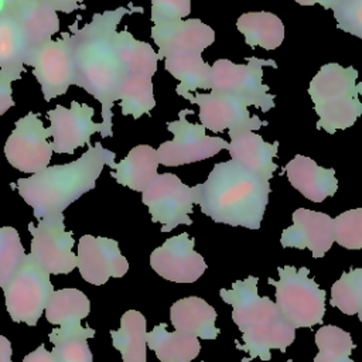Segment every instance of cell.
<instances>
[{
  "mask_svg": "<svg viewBox=\"0 0 362 362\" xmlns=\"http://www.w3.org/2000/svg\"><path fill=\"white\" fill-rule=\"evenodd\" d=\"M246 65L233 64L229 59L214 62L211 74V92L228 96L243 106H256L262 112L274 107V95L263 83V66L277 68L273 59L247 57Z\"/></svg>",
  "mask_w": 362,
  "mask_h": 362,
  "instance_id": "obj_7",
  "label": "cell"
},
{
  "mask_svg": "<svg viewBox=\"0 0 362 362\" xmlns=\"http://www.w3.org/2000/svg\"><path fill=\"white\" fill-rule=\"evenodd\" d=\"M112 344L120 352L123 362H146V317L137 310L126 311L120 318V328L110 331Z\"/></svg>",
  "mask_w": 362,
  "mask_h": 362,
  "instance_id": "obj_28",
  "label": "cell"
},
{
  "mask_svg": "<svg viewBox=\"0 0 362 362\" xmlns=\"http://www.w3.org/2000/svg\"><path fill=\"white\" fill-rule=\"evenodd\" d=\"M23 362H57V361L51 351H47L44 345H40L37 349L25 355Z\"/></svg>",
  "mask_w": 362,
  "mask_h": 362,
  "instance_id": "obj_42",
  "label": "cell"
},
{
  "mask_svg": "<svg viewBox=\"0 0 362 362\" xmlns=\"http://www.w3.org/2000/svg\"><path fill=\"white\" fill-rule=\"evenodd\" d=\"M27 255L13 226H0V287L4 288L24 263Z\"/></svg>",
  "mask_w": 362,
  "mask_h": 362,
  "instance_id": "obj_35",
  "label": "cell"
},
{
  "mask_svg": "<svg viewBox=\"0 0 362 362\" xmlns=\"http://www.w3.org/2000/svg\"><path fill=\"white\" fill-rule=\"evenodd\" d=\"M335 240L334 219L322 212L298 208L293 212V225L281 233L283 247L310 249L314 259L322 257Z\"/></svg>",
  "mask_w": 362,
  "mask_h": 362,
  "instance_id": "obj_19",
  "label": "cell"
},
{
  "mask_svg": "<svg viewBox=\"0 0 362 362\" xmlns=\"http://www.w3.org/2000/svg\"><path fill=\"white\" fill-rule=\"evenodd\" d=\"M33 66V74L41 86L45 102L62 96L72 85H76L75 62L69 44V34L59 40H49L31 49L25 58V66Z\"/></svg>",
  "mask_w": 362,
  "mask_h": 362,
  "instance_id": "obj_9",
  "label": "cell"
},
{
  "mask_svg": "<svg viewBox=\"0 0 362 362\" xmlns=\"http://www.w3.org/2000/svg\"><path fill=\"white\" fill-rule=\"evenodd\" d=\"M194 204L218 223L259 229L269 202V180L233 160L216 163L205 182L192 187Z\"/></svg>",
  "mask_w": 362,
  "mask_h": 362,
  "instance_id": "obj_2",
  "label": "cell"
},
{
  "mask_svg": "<svg viewBox=\"0 0 362 362\" xmlns=\"http://www.w3.org/2000/svg\"><path fill=\"white\" fill-rule=\"evenodd\" d=\"M11 1H14V0H0V11H3Z\"/></svg>",
  "mask_w": 362,
  "mask_h": 362,
  "instance_id": "obj_45",
  "label": "cell"
},
{
  "mask_svg": "<svg viewBox=\"0 0 362 362\" xmlns=\"http://www.w3.org/2000/svg\"><path fill=\"white\" fill-rule=\"evenodd\" d=\"M89 311V298L81 290L61 288L54 291L45 307V318L58 328L49 332V341L54 344L71 338H93L96 331L81 325V320L86 318Z\"/></svg>",
  "mask_w": 362,
  "mask_h": 362,
  "instance_id": "obj_18",
  "label": "cell"
},
{
  "mask_svg": "<svg viewBox=\"0 0 362 362\" xmlns=\"http://www.w3.org/2000/svg\"><path fill=\"white\" fill-rule=\"evenodd\" d=\"M191 103L199 107V120L205 129L214 133L228 130V133H236L240 130H259L262 126H267V122L260 120L256 115L250 116L246 106L242 103L219 95V93H197L185 92L181 95Z\"/></svg>",
  "mask_w": 362,
  "mask_h": 362,
  "instance_id": "obj_17",
  "label": "cell"
},
{
  "mask_svg": "<svg viewBox=\"0 0 362 362\" xmlns=\"http://www.w3.org/2000/svg\"><path fill=\"white\" fill-rule=\"evenodd\" d=\"M288 362H293V361H288Z\"/></svg>",
  "mask_w": 362,
  "mask_h": 362,
  "instance_id": "obj_46",
  "label": "cell"
},
{
  "mask_svg": "<svg viewBox=\"0 0 362 362\" xmlns=\"http://www.w3.org/2000/svg\"><path fill=\"white\" fill-rule=\"evenodd\" d=\"M151 38L158 47V59H164L177 54H202L215 41V31L199 18H187L153 25Z\"/></svg>",
  "mask_w": 362,
  "mask_h": 362,
  "instance_id": "obj_20",
  "label": "cell"
},
{
  "mask_svg": "<svg viewBox=\"0 0 362 362\" xmlns=\"http://www.w3.org/2000/svg\"><path fill=\"white\" fill-rule=\"evenodd\" d=\"M335 242L345 249H362V208L339 214L334 219Z\"/></svg>",
  "mask_w": 362,
  "mask_h": 362,
  "instance_id": "obj_36",
  "label": "cell"
},
{
  "mask_svg": "<svg viewBox=\"0 0 362 362\" xmlns=\"http://www.w3.org/2000/svg\"><path fill=\"white\" fill-rule=\"evenodd\" d=\"M3 11H7L18 25L27 45V54L52 40V35L59 31L57 11L42 0H14Z\"/></svg>",
  "mask_w": 362,
  "mask_h": 362,
  "instance_id": "obj_21",
  "label": "cell"
},
{
  "mask_svg": "<svg viewBox=\"0 0 362 362\" xmlns=\"http://www.w3.org/2000/svg\"><path fill=\"white\" fill-rule=\"evenodd\" d=\"M279 281L269 279L276 287V305L281 318L294 329L321 324L325 314V291L314 279L308 277V269L294 266L277 267Z\"/></svg>",
  "mask_w": 362,
  "mask_h": 362,
  "instance_id": "obj_6",
  "label": "cell"
},
{
  "mask_svg": "<svg viewBox=\"0 0 362 362\" xmlns=\"http://www.w3.org/2000/svg\"><path fill=\"white\" fill-rule=\"evenodd\" d=\"M167 72L180 81L175 92L181 96L198 88L211 89L212 68L202 59L199 52L178 54L164 58Z\"/></svg>",
  "mask_w": 362,
  "mask_h": 362,
  "instance_id": "obj_31",
  "label": "cell"
},
{
  "mask_svg": "<svg viewBox=\"0 0 362 362\" xmlns=\"http://www.w3.org/2000/svg\"><path fill=\"white\" fill-rule=\"evenodd\" d=\"M11 354H13V349H11L10 341L0 334V362H13Z\"/></svg>",
  "mask_w": 362,
  "mask_h": 362,
  "instance_id": "obj_43",
  "label": "cell"
},
{
  "mask_svg": "<svg viewBox=\"0 0 362 362\" xmlns=\"http://www.w3.org/2000/svg\"><path fill=\"white\" fill-rule=\"evenodd\" d=\"M51 352L57 362H93L92 352L85 338L57 341Z\"/></svg>",
  "mask_w": 362,
  "mask_h": 362,
  "instance_id": "obj_39",
  "label": "cell"
},
{
  "mask_svg": "<svg viewBox=\"0 0 362 362\" xmlns=\"http://www.w3.org/2000/svg\"><path fill=\"white\" fill-rule=\"evenodd\" d=\"M358 71L331 62L322 65L308 86V95L318 115L317 129L329 134L351 127L362 115V82H356Z\"/></svg>",
  "mask_w": 362,
  "mask_h": 362,
  "instance_id": "obj_5",
  "label": "cell"
},
{
  "mask_svg": "<svg viewBox=\"0 0 362 362\" xmlns=\"http://www.w3.org/2000/svg\"><path fill=\"white\" fill-rule=\"evenodd\" d=\"M298 4H301V6H313V4H321L324 8H327V6H328V3L331 1V0H296Z\"/></svg>",
  "mask_w": 362,
  "mask_h": 362,
  "instance_id": "obj_44",
  "label": "cell"
},
{
  "mask_svg": "<svg viewBox=\"0 0 362 362\" xmlns=\"http://www.w3.org/2000/svg\"><path fill=\"white\" fill-rule=\"evenodd\" d=\"M192 113V109H184L178 113L177 120L167 123V129L174 134V139L158 146L157 157L160 164L178 167L214 157L221 150L229 148V143L222 137H209L205 134L202 124L189 123L187 115Z\"/></svg>",
  "mask_w": 362,
  "mask_h": 362,
  "instance_id": "obj_10",
  "label": "cell"
},
{
  "mask_svg": "<svg viewBox=\"0 0 362 362\" xmlns=\"http://www.w3.org/2000/svg\"><path fill=\"white\" fill-rule=\"evenodd\" d=\"M143 13V7L122 6L115 10L95 13L83 27L72 25L69 44L72 48L76 86L85 89L102 105V137L113 134V105L119 100L123 68L116 51L117 25L126 14Z\"/></svg>",
  "mask_w": 362,
  "mask_h": 362,
  "instance_id": "obj_1",
  "label": "cell"
},
{
  "mask_svg": "<svg viewBox=\"0 0 362 362\" xmlns=\"http://www.w3.org/2000/svg\"><path fill=\"white\" fill-rule=\"evenodd\" d=\"M141 194V201L148 208L151 221L163 225L161 232L192 223L189 214L194 211V189L175 174H157Z\"/></svg>",
  "mask_w": 362,
  "mask_h": 362,
  "instance_id": "obj_11",
  "label": "cell"
},
{
  "mask_svg": "<svg viewBox=\"0 0 362 362\" xmlns=\"http://www.w3.org/2000/svg\"><path fill=\"white\" fill-rule=\"evenodd\" d=\"M194 238L187 232L173 236L151 252L150 266L165 280L194 283L206 269L204 257L194 250Z\"/></svg>",
  "mask_w": 362,
  "mask_h": 362,
  "instance_id": "obj_16",
  "label": "cell"
},
{
  "mask_svg": "<svg viewBox=\"0 0 362 362\" xmlns=\"http://www.w3.org/2000/svg\"><path fill=\"white\" fill-rule=\"evenodd\" d=\"M331 305L346 315L358 314L362 322V267L351 269L332 284Z\"/></svg>",
  "mask_w": 362,
  "mask_h": 362,
  "instance_id": "obj_34",
  "label": "cell"
},
{
  "mask_svg": "<svg viewBox=\"0 0 362 362\" xmlns=\"http://www.w3.org/2000/svg\"><path fill=\"white\" fill-rule=\"evenodd\" d=\"M48 137V127H44L38 113L28 112L20 117L4 144V156L8 164L27 174L45 170L54 153Z\"/></svg>",
  "mask_w": 362,
  "mask_h": 362,
  "instance_id": "obj_12",
  "label": "cell"
},
{
  "mask_svg": "<svg viewBox=\"0 0 362 362\" xmlns=\"http://www.w3.org/2000/svg\"><path fill=\"white\" fill-rule=\"evenodd\" d=\"M238 30L245 35V42L255 48L274 49L284 40L281 20L270 11H250L242 14L236 21Z\"/></svg>",
  "mask_w": 362,
  "mask_h": 362,
  "instance_id": "obj_29",
  "label": "cell"
},
{
  "mask_svg": "<svg viewBox=\"0 0 362 362\" xmlns=\"http://www.w3.org/2000/svg\"><path fill=\"white\" fill-rule=\"evenodd\" d=\"M328 8L334 10L339 30L362 40V0H331Z\"/></svg>",
  "mask_w": 362,
  "mask_h": 362,
  "instance_id": "obj_37",
  "label": "cell"
},
{
  "mask_svg": "<svg viewBox=\"0 0 362 362\" xmlns=\"http://www.w3.org/2000/svg\"><path fill=\"white\" fill-rule=\"evenodd\" d=\"M116 51L123 68V75L150 76L157 71L158 54L148 42L136 40L127 30L117 31ZM123 78V76H122Z\"/></svg>",
  "mask_w": 362,
  "mask_h": 362,
  "instance_id": "obj_30",
  "label": "cell"
},
{
  "mask_svg": "<svg viewBox=\"0 0 362 362\" xmlns=\"http://www.w3.org/2000/svg\"><path fill=\"white\" fill-rule=\"evenodd\" d=\"M14 99H13V89L11 83L7 81L0 79V116L4 115L10 107H13Z\"/></svg>",
  "mask_w": 362,
  "mask_h": 362,
  "instance_id": "obj_40",
  "label": "cell"
},
{
  "mask_svg": "<svg viewBox=\"0 0 362 362\" xmlns=\"http://www.w3.org/2000/svg\"><path fill=\"white\" fill-rule=\"evenodd\" d=\"M120 110L124 116L139 119L144 113H150L156 106L153 82L150 76L123 75L119 86Z\"/></svg>",
  "mask_w": 362,
  "mask_h": 362,
  "instance_id": "obj_32",
  "label": "cell"
},
{
  "mask_svg": "<svg viewBox=\"0 0 362 362\" xmlns=\"http://www.w3.org/2000/svg\"><path fill=\"white\" fill-rule=\"evenodd\" d=\"M116 154L96 143L76 160L48 165L45 170L16 182L20 197L33 208L37 221L62 215L64 211L96 187L105 165L115 167Z\"/></svg>",
  "mask_w": 362,
  "mask_h": 362,
  "instance_id": "obj_3",
  "label": "cell"
},
{
  "mask_svg": "<svg viewBox=\"0 0 362 362\" xmlns=\"http://www.w3.org/2000/svg\"><path fill=\"white\" fill-rule=\"evenodd\" d=\"M170 318L177 331L202 339H215L216 311L204 298L187 297L175 301L170 308Z\"/></svg>",
  "mask_w": 362,
  "mask_h": 362,
  "instance_id": "obj_24",
  "label": "cell"
},
{
  "mask_svg": "<svg viewBox=\"0 0 362 362\" xmlns=\"http://www.w3.org/2000/svg\"><path fill=\"white\" fill-rule=\"evenodd\" d=\"M191 13V0H151V21L154 25L182 20Z\"/></svg>",
  "mask_w": 362,
  "mask_h": 362,
  "instance_id": "obj_38",
  "label": "cell"
},
{
  "mask_svg": "<svg viewBox=\"0 0 362 362\" xmlns=\"http://www.w3.org/2000/svg\"><path fill=\"white\" fill-rule=\"evenodd\" d=\"M76 267L85 281L102 286L110 277H123L129 263L115 239L83 235L78 242Z\"/></svg>",
  "mask_w": 362,
  "mask_h": 362,
  "instance_id": "obj_15",
  "label": "cell"
},
{
  "mask_svg": "<svg viewBox=\"0 0 362 362\" xmlns=\"http://www.w3.org/2000/svg\"><path fill=\"white\" fill-rule=\"evenodd\" d=\"M158 164L157 150L147 144H139L115 164L110 175L117 184L143 192L157 177Z\"/></svg>",
  "mask_w": 362,
  "mask_h": 362,
  "instance_id": "obj_25",
  "label": "cell"
},
{
  "mask_svg": "<svg viewBox=\"0 0 362 362\" xmlns=\"http://www.w3.org/2000/svg\"><path fill=\"white\" fill-rule=\"evenodd\" d=\"M147 345L161 362H191L201 351L197 337L177 329L168 332L164 322L147 332Z\"/></svg>",
  "mask_w": 362,
  "mask_h": 362,
  "instance_id": "obj_27",
  "label": "cell"
},
{
  "mask_svg": "<svg viewBox=\"0 0 362 362\" xmlns=\"http://www.w3.org/2000/svg\"><path fill=\"white\" fill-rule=\"evenodd\" d=\"M31 233V259L49 274H68L76 267L72 232L65 229L64 214L28 223Z\"/></svg>",
  "mask_w": 362,
  "mask_h": 362,
  "instance_id": "obj_13",
  "label": "cell"
},
{
  "mask_svg": "<svg viewBox=\"0 0 362 362\" xmlns=\"http://www.w3.org/2000/svg\"><path fill=\"white\" fill-rule=\"evenodd\" d=\"M3 291L10 318L14 322H25L33 327L38 322L55 290L49 273L27 255Z\"/></svg>",
  "mask_w": 362,
  "mask_h": 362,
  "instance_id": "obj_8",
  "label": "cell"
},
{
  "mask_svg": "<svg viewBox=\"0 0 362 362\" xmlns=\"http://www.w3.org/2000/svg\"><path fill=\"white\" fill-rule=\"evenodd\" d=\"M257 277L247 276L236 280L230 290H219L221 298L232 305V320L242 332L243 345L238 348L249 354L243 362L256 356L269 361L270 349L286 352L296 338V329L281 318L277 305L257 294Z\"/></svg>",
  "mask_w": 362,
  "mask_h": 362,
  "instance_id": "obj_4",
  "label": "cell"
},
{
  "mask_svg": "<svg viewBox=\"0 0 362 362\" xmlns=\"http://www.w3.org/2000/svg\"><path fill=\"white\" fill-rule=\"evenodd\" d=\"M229 154L230 160L236 161L249 171L260 175L264 180H270L277 168L273 158L279 151V141L266 143L262 136L252 130H240L230 133Z\"/></svg>",
  "mask_w": 362,
  "mask_h": 362,
  "instance_id": "obj_23",
  "label": "cell"
},
{
  "mask_svg": "<svg viewBox=\"0 0 362 362\" xmlns=\"http://www.w3.org/2000/svg\"><path fill=\"white\" fill-rule=\"evenodd\" d=\"M95 110L86 103L71 102L69 107L57 105L47 112L51 147L57 154H74L78 147L90 146V136L103 134V124L93 122Z\"/></svg>",
  "mask_w": 362,
  "mask_h": 362,
  "instance_id": "obj_14",
  "label": "cell"
},
{
  "mask_svg": "<svg viewBox=\"0 0 362 362\" xmlns=\"http://www.w3.org/2000/svg\"><path fill=\"white\" fill-rule=\"evenodd\" d=\"M27 45L23 34L7 11L0 13V79L18 81L25 72Z\"/></svg>",
  "mask_w": 362,
  "mask_h": 362,
  "instance_id": "obj_26",
  "label": "cell"
},
{
  "mask_svg": "<svg viewBox=\"0 0 362 362\" xmlns=\"http://www.w3.org/2000/svg\"><path fill=\"white\" fill-rule=\"evenodd\" d=\"M315 344L318 354L314 362H354L349 355L356 345L349 332L335 325H322L315 332Z\"/></svg>",
  "mask_w": 362,
  "mask_h": 362,
  "instance_id": "obj_33",
  "label": "cell"
},
{
  "mask_svg": "<svg viewBox=\"0 0 362 362\" xmlns=\"http://www.w3.org/2000/svg\"><path fill=\"white\" fill-rule=\"evenodd\" d=\"M283 170L288 182L313 202H322L338 189L335 170L320 167L310 157L297 154Z\"/></svg>",
  "mask_w": 362,
  "mask_h": 362,
  "instance_id": "obj_22",
  "label": "cell"
},
{
  "mask_svg": "<svg viewBox=\"0 0 362 362\" xmlns=\"http://www.w3.org/2000/svg\"><path fill=\"white\" fill-rule=\"evenodd\" d=\"M45 4H48L52 10L57 13H72L75 11L83 0H42Z\"/></svg>",
  "mask_w": 362,
  "mask_h": 362,
  "instance_id": "obj_41",
  "label": "cell"
}]
</instances>
